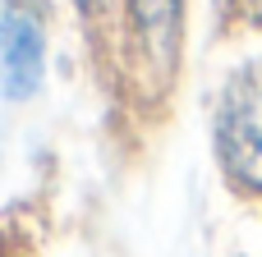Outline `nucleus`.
Returning <instances> with one entry per match:
<instances>
[{
	"mask_svg": "<svg viewBox=\"0 0 262 257\" xmlns=\"http://www.w3.org/2000/svg\"><path fill=\"white\" fill-rule=\"evenodd\" d=\"M216 156L235 189L262 198V60L244 64L221 92Z\"/></svg>",
	"mask_w": 262,
	"mask_h": 257,
	"instance_id": "f257e3e1",
	"label": "nucleus"
},
{
	"mask_svg": "<svg viewBox=\"0 0 262 257\" xmlns=\"http://www.w3.org/2000/svg\"><path fill=\"white\" fill-rule=\"evenodd\" d=\"M0 257H5V253H0Z\"/></svg>",
	"mask_w": 262,
	"mask_h": 257,
	"instance_id": "39448f33",
	"label": "nucleus"
},
{
	"mask_svg": "<svg viewBox=\"0 0 262 257\" xmlns=\"http://www.w3.org/2000/svg\"><path fill=\"white\" fill-rule=\"evenodd\" d=\"M134 18L157 55H175L180 37V0H134Z\"/></svg>",
	"mask_w": 262,
	"mask_h": 257,
	"instance_id": "7ed1b4c3",
	"label": "nucleus"
},
{
	"mask_svg": "<svg viewBox=\"0 0 262 257\" xmlns=\"http://www.w3.org/2000/svg\"><path fill=\"white\" fill-rule=\"evenodd\" d=\"M230 14H235L239 23H253V28H262V0H230Z\"/></svg>",
	"mask_w": 262,
	"mask_h": 257,
	"instance_id": "20e7f679",
	"label": "nucleus"
},
{
	"mask_svg": "<svg viewBox=\"0 0 262 257\" xmlns=\"http://www.w3.org/2000/svg\"><path fill=\"white\" fill-rule=\"evenodd\" d=\"M41 78V32L28 14H0V83L9 97H28Z\"/></svg>",
	"mask_w": 262,
	"mask_h": 257,
	"instance_id": "f03ea898",
	"label": "nucleus"
}]
</instances>
